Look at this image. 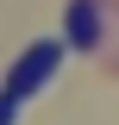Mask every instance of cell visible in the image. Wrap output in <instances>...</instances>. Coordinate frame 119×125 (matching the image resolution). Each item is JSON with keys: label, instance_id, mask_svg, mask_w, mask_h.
Returning <instances> with one entry per match:
<instances>
[{"label": "cell", "instance_id": "1", "mask_svg": "<svg viewBox=\"0 0 119 125\" xmlns=\"http://www.w3.org/2000/svg\"><path fill=\"white\" fill-rule=\"evenodd\" d=\"M57 69H63V44H57V38H44V44H31L25 56L13 62V75H6V94H13V100H25V94H38L50 75H57Z\"/></svg>", "mask_w": 119, "mask_h": 125}, {"label": "cell", "instance_id": "2", "mask_svg": "<svg viewBox=\"0 0 119 125\" xmlns=\"http://www.w3.org/2000/svg\"><path fill=\"white\" fill-rule=\"evenodd\" d=\"M69 44L75 50L100 44V6H94V0H69Z\"/></svg>", "mask_w": 119, "mask_h": 125}, {"label": "cell", "instance_id": "3", "mask_svg": "<svg viewBox=\"0 0 119 125\" xmlns=\"http://www.w3.org/2000/svg\"><path fill=\"white\" fill-rule=\"evenodd\" d=\"M19 119V100H13V94H0V125H13Z\"/></svg>", "mask_w": 119, "mask_h": 125}]
</instances>
